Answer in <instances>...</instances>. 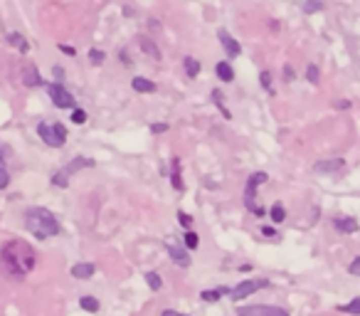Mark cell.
<instances>
[{"label":"cell","instance_id":"6da1fadb","mask_svg":"<svg viewBox=\"0 0 360 316\" xmlns=\"http://www.w3.org/2000/svg\"><path fill=\"white\" fill-rule=\"evenodd\" d=\"M37 264L35 250L25 240H10L0 250V272L10 279H25Z\"/></svg>","mask_w":360,"mask_h":316},{"label":"cell","instance_id":"7a4b0ae2","mask_svg":"<svg viewBox=\"0 0 360 316\" xmlns=\"http://www.w3.org/2000/svg\"><path fill=\"white\" fill-rule=\"evenodd\" d=\"M25 227H27L37 240H47V237L59 235L57 218H55L47 207H27V210H25Z\"/></svg>","mask_w":360,"mask_h":316},{"label":"cell","instance_id":"3957f363","mask_svg":"<svg viewBox=\"0 0 360 316\" xmlns=\"http://www.w3.org/2000/svg\"><path fill=\"white\" fill-rule=\"evenodd\" d=\"M37 133H39V138L47 146H52V149H62L67 144V126L59 124V121H39Z\"/></svg>","mask_w":360,"mask_h":316},{"label":"cell","instance_id":"277c9868","mask_svg":"<svg viewBox=\"0 0 360 316\" xmlns=\"http://www.w3.org/2000/svg\"><path fill=\"white\" fill-rule=\"evenodd\" d=\"M266 178L269 175H266L264 170H257V173L249 175V181H247V186H245V207L249 213H254V215H264V210L257 207L254 198H257V188L262 186V183H266Z\"/></svg>","mask_w":360,"mask_h":316},{"label":"cell","instance_id":"5b68a950","mask_svg":"<svg viewBox=\"0 0 360 316\" xmlns=\"http://www.w3.org/2000/svg\"><path fill=\"white\" fill-rule=\"evenodd\" d=\"M264 287H269L266 279H245V282H239L234 289H229V294H232L234 301H239V299L252 297L254 292H259V289H264Z\"/></svg>","mask_w":360,"mask_h":316},{"label":"cell","instance_id":"8992f818","mask_svg":"<svg viewBox=\"0 0 360 316\" xmlns=\"http://www.w3.org/2000/svg\"><path fill=\"white\" fill-rule=\"evenodd\" d=\"M237 316H289V311L271 304H252V306H239Z\"/></svg>","mask_w":360,"mask_h":316},{"label":"cell","instance_id":"52a82bcc","mask_svg":"<svg viewBox=\"0 0 360 316\" xmlns=\"http://www.w3.org/2000/svg\"><path fill=\"white\" fill-rule=\"evenodd\" d=\"M47 94H50V99H52V104L57 109H74V96H72V92H67L62 84H50Z\"/></svg>","mask_w":360,"mask_h":316},{"label":"cell","instance_id":"ba28073f","mask_svg":"<svg viewBox=\"0 0 360 316\" xmlns=\"http://www.w3.org/2000/svg\"><path fill=\"white\" fill-rule=\"evenodd\" d=\"M343 168H345V161H343V158H323V161H316V163H313V170H316V173H328V175L341 173Z\"/></svg>","mask_w":360,"mask_h":316},{"label":"cell","instance_id":"9c48e42d","mask_svg":"<svg viewBox=\"0 0 360 316\" xmlns=\"http://www.w3.org/2000/svg\"><path fill=\"white\" fill-rule=\"evenodd\" d=\"M217 38H220V42H222V47H225L227 57H232V59H234V57L242 55V47H239V42L232 38L227 30H220V32H217Z\"/></svg>","mask_w":360,"mask_h":316},{"label":"cell","instance_id":"30bf717a","mask_svg":"<svg viewBox=\"0 0 360 316\" xmlns=\"http://www.w3.org/2000/svg\"><path fill=\"white\" fill-rule=\"evenodd\" d=\"M136 40H138V47H141V52H143V55H148L151 59H155V62L163 57L161 55V47L155 45V40H151L148 35H138Z\"/></svg>","mask_w":360,"mask_h":316},{"label":"cell","instance_id":"8fae6325","mask_svg":"<svg viewBox=\"0 0 360 316\" xmlns=\"http://www.w3.org/2000/svg\"><path fill=\"white\" fill-rule=\"evenodd\" d=\"M22 84L25 87H39L42 84V77H39L37 67L32 62H25L22 64Z\"/></svg>","mask_w":360,"mask_h":316},{"label":"cell","instance_id":"7c38bea8","mask_svg":"<svg viewBox=\"0 0 360 316\" xmlns=\"http://www.w3.org/2000/svg\"><path fill=\"white\" fill-rule=\"evenodd\" d=\"M333 225H336V230L343 232V235H353V232H358V227H360L355 218H336Z\"/></svg>","mask_w":360,"mask_h":316},{"label":"cell","instance_id":"4fadbf2b","mask_svg":"<svg viewBox=\"0 0 360 316\" xmlns=\"http://www.w3.org/2000/svg\"><path fill=\"white\" fill-rule=\"evenodd\" d=\"M94 264L92 262H76L74 267H72V277L76 279H89V277H94Z\"/></svg>","mask_w":360,"mask_h":316},{"label":"cell","instance_id":"5bb4252c","mask_svg":"<svg viewBox=\"0 0 360 316\" xmlns=\"http://www.w3.org/2000/svg\"><path fill=\"white\" fill-rule=\"evenodd\" d=\"M131 87H133V92H138V94H153L155 92V84H153L151 79H146V77H133Z\"/></svg>","mask_w":360,"mask_h":316},{"label":"cell","instance_id":"9a60e30c","mask_svg":"<svg viewBox=\"0 0 360 316\" xmlns=\"http://www.w3.org/2000/svg\"><path fill=\"white\" fill-rule=\"evenodd\" d=\"M168 255H171V260L175 262V264H180V267H190V257H188V252H185L183 247L168 244Z\"/></svg>","mask_w":360,"mask_h":316},{"label":"cell","instance_id":"2e32d148","mask_svg":"<svg viewBox=\"0 0 360 316\" xmlns=\"http://www.w3.org/2000/svg\"><path fill=\"white\" fill-rule=\"evenodd\" d=\"M82 168H94V161H92V158H87V156H79V158H74L69 166L64 168V173H67V175H72V173L82 170Z\"/></svg>","mask_w":360,"mask_h":316},{"label":"cell","instance_id":"e0dca14e","mask_svg":"<svg viewBox=\"0 0 360 316\" xmlns=\"http://www.w3.org/2000/svg\"><path fill=\"white\" fill-rule=\"evenodd\" d=\"M215 72H217V77H220L222 82H234V69H232V64H229L227 59H222V62H217V67H215Z\"/></svg>","mask_w":360,"mask_h":316},{"label":"cell","instance_id":"ac0fdd59","mask_svg":"<svg viewBox=\"0 0 360 316\" xmlns=\"http://www.w3.org/2000/svg\"><path fill=\"white\" fill-rule=\"evenodd\" d=\"M171 183H173V188H175V190H185V183H183V173H180V158H173Z\"/></svg>","mask_w":360,"mask_h":316},{"label":"cell","instance_id":"d6986e66","mask_svg":"<svg viewBox=\"0 0 360 316\" xmlns=\"http://www.w3.org/2000/svg\"><path fill=\"white\" fill-rule=\"evenodd\" d=\"M183 67H185V75H188L190 79H195V77L200 75V62H197L195 57H185V59H183Z\"/></svg>","mask_w":360,"mask_h":316},{"label":"cell","instance_id":"ffe728a7","mask_svg":"<svg viewBox=\"0 0 360 316\" xmlns=\"http://www.w3.org/2000/svg\"><path fill=\"white\" fill-rule=\"evenodd\" d=\"M338 311L341 314H350V316H360V297H355L353 301H348V304H341Z\"/></svg>","mask_w":360,"mask_h":316},{"label":"cell","instance_id":"44dd1931","mask_svg":"<svg viewBox=\"0 0 360 316\" xmlns=\"http://www.w3.org/2000/svg\"><path fill=\"white\" fill-rule=\"evenodd\" d=\"M269 218H271V223H284L286 220V210H284V205L282 203H274L271 205V210H269Z\"/></svg>","mask_w":360,"mask_h":316},{"label":"cell","instance_id":"7402d4cb","mask_svg":"<svg viewBox=\"0 0 360 316\" xmlns=\"http://www.w3.org/2000/svg\"><path fill=\"white\" fill-rule=\"evenodd\" d=\"M79 306H82L84 311H89V314H96L101 304H99V299H94V297H82L79 299Z\"/></svg>","mask_w":360,"mask_h":316},{"label":"cell","instance_id":"603a6c76","mask_svg":"<svg viewBox=\"0 0 360 316\" xmlns=\"http://www.w3.org/2000/svg\"><path fill=\"white\" fill-rule=\"evenodd\" d=\"M212 101L217 104V109L222 112V116H225V119H232V114H229L227 107H225V96H222V92H220V89H215V92H212Z\"/></svg>","mask_w":360,"mask_h":316},{"label":"cell","instance_id":"cb8c5ba5","mask_svg":"<svg viewBox=\"0 0 360 316\" xmlns=\"http://www.w3.org/2000/svg\"><path fill=\"white\" fill-rule=\"evenodd\" d=\"M8 42H10L13 47H18L20 52H27V42H25V38H22L20 32H10V35H8Z\"/></svg>","mask_w":360,"mask_h":316},{"label":"cell","instance_id":"d4e9b609","mask_svg":"<svg viewBox=\"0 0 360 316\" xmlns=\"http://www.w3.org/2000/svg\"><path fill=\"white\" fill-rule=\"evenodd\" d=\"M146 282H148V287H151L153 292H158L163 287V279H161L158 272H146Z\"/></svg>","mask_w":360,"mask_h":316},{"label":"cell","instance_id":"484cf974","mask_svg":"<svg viewBox=\"0 0 360 316\" xmlns=\"http://www.w3.org/2000/svg\"><path fill=\"white\" fill-rule=\"evenodd\" d=\"M318 10H323L321 0H306V3H303V13H306V15H313V13H318Z\"/></svg>","mask_w":360,"mask_h":316},{"label":"cell","instance_id":"4316f807","mask_svg":"<svg viewBox=\"0 0 360 316\" xmlns=\"http://www.w3.org/2000/svg\"><path fill=\"white\" fill-rule=\"evenodd\" d=\"M52 186H59V188H67V186H69V178H67V173H64V170H57V173H52Z\"/></svg>","mask_w":360,"mask_h":316},{"label":"cell","instance_id":"83f0119b","mask_svg":"<svg viewBox=\"0 0 360 316\" xmlns=\"http://www.w3.org/2000/svg\"><path fill=\"white\" fill-rule=\"evenodd\" d=\"M306 79H308L311 84H318L321 72H318V67H316V64H308V67H306Z\"/></svg>","mask_w":360,"mask_h":316},{"label":"cell","instance_id":"f1b7e54d","mask_svg":"<svg viewBox=\"0 0 360 316\" xmlns=\"http://www.w3.org/2000/svg\"><path fill=\"white\" fill-rule=\"evenodd\" d=\"M225 292H227V289H205V292H203L200 297L205 299V301H217V299L222 297Z\"/></svg>","mask_w":360,"mask_h":316},{"label":"cell","instance_id":"f546056e","mask_svg":"<svg viewBox=\"0 0 360 316\" xmlns=\"http://www.w3.org/2000/svg\"><path fill=\"white\" fill-rule=\"evenodd\" d=\"M197 244H200V237H197V232L188 230V232H185V247H188V250H197Z\"/></svg>","mask_w":360,"mask_h":316},{"label":"cell","instance_id":"4dcf8cb0","mask_svg":"<svg viewBox=\"0 0 360 316\" xmlns=\"http://www.w3.org/2000/svg\"><path fill=\"white\" fill-rule=\"evenodd\" d=\"M72 124H76V126L87 124V112H84V109H74V112H72Z\"/></svg>","mask_w":360,"mask_h":316},{"label":"cell","instance_id":"1f68e13d","mask_svg":"<svg viewBox=\"0 0 360 316\" xmlns=\"http://www.w3.org/2000/svg\"><path fill=\"white\" fill-rule=\"evenodd\" d=\"M104 59H106V55H104L101 50H92V52H89V62H92V64H101Z\"/></svg>","mask_w":360,"mask_h":316},{"label":"cell","instance_id":"d6a6232c","mask_svg":"<svg viewBox=\"0 0 360 316\" xmlns=\"http://www.w3.org/2000/svg\"><path fill=\"white\" fill-rule=\"evenodd\" d=\"M259 82H262V87H264L266 92H271V75H269V72H262V75H259Z\"/></svg>","mask_w":360,"mask_h":316},{"label":"cell","instance_id":"836d02e7","mask_svg":"<svg viewBox=\"0 0 360 316\" xmlns=\"http://www.w3.org/2000/svg\"><path fill=\"white\" fill-rule=\"evenodd\" d=\"M178 223L183 225V227H188V230H190V225H192V218H190L188 213H183V210H180V213H178Z\"/></svg>","mask_w":360,"mask_h":316},{"label":"cell","instance_id":"e575fe53","mask_svg":"<svg viewBox=\"0 0 360 316\" xmlns=\"http://www.w3.org/2000/svg\"><path fill=\"white\" fill-rule=\"evenodd\" d=\"M8 186H10V173H8L5 168H0V190L8 188Z\"/></svg>","mask_w":360,"mask_h":316},{"label":"cell","instance_id":"d590c367","mask_svg":"<svg viewBox=\"0 0 360 316\" xmlns=\"http://www.w3.org/2000/svg\"><path fill=\"white\" fill-rule=\"evenodd\" d=\"M348 272H350L353 277H360V257H355V260L350 262V267H348Z\"/></svg>","mask_w":360,"mask_h":316},{"label":"cell","instance_id":"8d00e7d4","mask_svg":"<svg viewBox=\"0 0 360 316\" xmlns=\"http://www.w3.org/2000/svg\"><path fill=\"white\" fill-rule=\"evenodd\" d=\"M262 235H264V237H279V232H276L274 227H269V225H264V227H262Z\"/></svg>","mask_w":360,"mask_h":316},{"label":"cell","instance_id":"74e56055","mask_svg":"<svg viewBox=\"0 0 360 316\" xmlns=\"http://www.w3.org/2000/svg\"><path fill=\"white\" fill-rule=\"evenodd\" d=\"M284 82H294V69H291V64H284Z\"/></svg>","mask_w":360,"mask_h":316},{"label":"cell","instance_id":"f35d334b","mask_svg":"<svg viewBox=\"0 0 360 316\" xmlns=\"http://www.w3.org/2000/svg\"><path fill=\"white\" fill-rule=\"evenodd\" d=\"M57 47H59V50H62V52H64L67 57H74V55H76V50H74V47H69V45H57Z\"/></svg>","mask_w":360,"mask_h":316},{"label":"cell","instance_id":"ab89813d","mask_svg":"<svg viewBox=\"0 0 360 316\" xmlns=\"http://www.w3.org/2000/svg\"><path fill=\"white\" fill-rule=\"evenodd\" d=\"M151 131L153 133H163V131H168V124H153Z\"/></svg>","mask_w":360,"mask_h":316},{"label":"cell","instance_id":"60d3db41","mask_svg":"<svg viewBox=\"0 0 360 316\" xmlns=\"http://www.w3.org/2000/svg\"><path fill=\"white\" fill-rule=\"evenodd\" d=\"M52 77H55V79H62V77H64V69H62V67H52Z\"/></svg>","mask_w":360,"mask_h":316},{"label":"cell","instance_id":"b9f144b4","mask_svg":"<svg viewBox=\"0 0 360 316\" xmlns=\"http://www.w3.org/2000/svg\"><path fill=\"white\" fill-rule=\"evenodd\" d=\"M161 316H180V314H178V311H173V309H166Z\"/></svg>","mask_w":360,"mask_h":316},{"label":"cell","instance_id":"7bdbcfd3","mask_svg":"<svg viewBox=\"0 0 360 316\" xmlns=\"http://www.w3.org/2000/svg\"><path fill=\"white\" fill-rule=\"evenodd\" d=\"M3 161H5V151L0 149V163H3Z\"/></svg>","mask_w":360,"mask_h":316},{"label":"cell","instance_id":"ee69618b","mask_svg":"<svg viewBox=\"0 0 360 316\" xmlns=\"http://www.w3.org/2000/svg\"><path fill=\"white\" fill-rule=\"evenodd\" d=\"M180 316H183V314H180Z\"/></svg>","mask_w":360,"mask_h":316}]
</instances>
